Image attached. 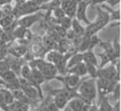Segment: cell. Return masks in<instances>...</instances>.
I'll return each instance as SVG.
<instances>
[{
  "mask_svg": "<svg viewBox=\"0 0 121 111\" xmlns=\"http://www.w3.org/2000/svg\"><path fill=\"white\" fill-rule=\"evenodd\" d=\"M78 97L88 105L93 104L97 96V87L96 79L90 78L81 82L77 89Z\"/></svg>",
  "mask_w": 121,
  "mask_h": 111,
  "instance_id": "obj_1",
  "label": "cell"
},
{
  "mask_svg": "<svg viewBox=\"0 0 121 111\" xmlns=\"http://www.w3.org/2000/svg\"><path fill=\"white\" fill-rule=\"evenodd\" d=\"M110 22L109 14L104 9L99 7L97 8V16L95 20L91 22L85 28V36L91 37L104 29Z\"/></svg>",
  "mask_w": 121,
  "mask_h": 111,
  "instance_id": "obj_2",
  "label": "cell"
},
{
  "mask_svg": "<svg viewBox=\"0 0 121 111\" xmlns=\"http://www.w3.org/2000/svg\"><path fill=\"white\" fill-rule=\"evenodd\" d=\"M29 65L31 68L38 69L44 76L46 81L55 79L58 73L55 65L42 59L32 60L29 63Z\"/></svg>",
  "mask_w": 121,
  "mask_h": 111,
  "instance_id": "obj_3",
  "label": "cell"
},
{
  "mask_svg": "<svg viewBox=\"0 0 121 111\" xmlns=\"http://www.w3.org/2000/svg\"><path fill=\"white\" fill-rule=\"evenodd\" d=\"M41 9H44L43 4L42 6H39L31 0H27L22 5L19 6L14 7L12 13L18 19L24 16L35 13Z\"/></svg>",
  "mask_w": 121,
  "mask_h": 111,
  "instance_id": "obj_4",
  "label": "cell"
},
{
  "mask_svg": "<svg viewBox=\"0 0 121 111\" xmlns=\"http://www.w3.org/2000/svg\"><path fill=\"white\" fill-rule=\"evenodd\" d=\"M97 78H104L108 80H115L119 82L121 80V70L117 69L114 64L112 63L106 67L98 68Z\"/></svg>",
  "mask_w": 121,
  "mask_h": 111,
  "instance_id": "obj_5",
  "label": "cell"
},
{
  "mask_svg": "<svg viewBox=\"0 0 121 111\" xmlns=\"http://www.w3.org/2000/svg\"><path fill=\"white\" fill-rule=\"evenodd\" d=\"M96 82L97 91L101 96H107L112 93L116 85L119 83L115 80H108L101 78H96Z\"/></svg>",
  "mask_w": 121,
  "mask_h": 111,
  "instance_id": "obj_6",
  "label": "cell"
},
{
  "mask_svg": "<svg viewBox=\"0 0 121 111\" xmlns=\"http://www.w3.org/2000/svg\"><path fill=\"white\" fill-rule=\"evenodd\" d=\"M91 4V1L86 0H80L78 1L77 9H76L75 18L80 22L89 25L91 23L88 17H87V9Z\"/></svg>",
  "mask_w": 121,
  "mask_h": 111,
  "instance_id": "obj_7",
  "label": "cell"
},
{
  "mask_svg": "<svg viewBox=\"0 0 121 111\" xmlns=\"http://www.w3.org/2000/svg\"><path fill=\"white\" fill-rule=\"evenodd\" d=\"M31 78L28 82L38 90L39 93L40 94V99H43V94H42V91L41 86L42 84L44 83V82L46 80H45L43 75L42 74L41 72L38 69L35 68H31Z\"/></svg>",
  "mask_w": 121,
  "mask_h": 111,
  "instance_id": "obj_8",
  "label": "cell"
},
{
  "mask_svg": "<svg viewBox=\"0 0 121 111\" xmlns=\"http://www.w3.org/2000/svg\"><path fill=\"white\" fill-rule=\"evenodd\" d=\"M19 81L21 84V89L22 90L26 97L29 99L37 100L40 99V94L38 90L31 85L27 80L19 77Z\"/></svg>",
  "mask_w": 121,
  "mask_h": 111,
  "instance_id": "obj_9",
  "label": "cell"
},
{
  "mask_svg": "<svg viewBox=\"0 0 121 111\" xmlns=\"http://www.w3.org/2000/svg\"><path fill=\"white\" fill-rule=\"evenodd\" d=\"M63 83L65 87L71 90H77L81 83V78L75 75L69 74L66 76H56L55 78Z\"/></svg>",
  "mask_w": 121,
  "mask_h": 111,
  "instance_id": "obj_10",
  "label": "cell"
},
{
  "mask_svg": "<svg viewBox=\"0 0 121 111\" xmlns=\"http://www.w3.org/2000/svg\"><path fill=\"white\" fill-rule=\"evenodd\" d=\"M42 16H43L42 14L39 12L24 16L17 19V25L22 27L29 29L34 24L40 21Z\"/></svg>",
  "mask_w": 121,
  "mask_h": 111,
  "instance_id": "obj_11",
  "label": "cell"
},
{
  "mask_svg": "<svg viewBox=\"0 0 121 111\" xmlns=\"http://www.w3.org/2000/svg\"><path fill=\"white\" fill-rule=\"evenodd\" d=\"M80 0H63L60 4V8L64 11L66 16L71 19L75 17L76 9Z\"/></svg>",
  "mask_w": 121,
  "mask_h": 111,
  "instance_id": "obj_12",
  "label": "cell"
},
{
  "mask_svg": "<svg viewBox=\"0 0 121 111\" xmlns=\"http://www.w3.org/2000/svg\"><path fill=\"white\" fill-rule=\"evenodd\" d=\"M91 105L86 104L79 97H76L69 101L66 107L71 111H87Z\"/></svg>",
  "mask_w": 121,
  "mask_h": 111,
  "instance_id": "obj_13",
  "label": "cell"
},
{
  "mask_svg": "<svg viewBox=\"0 0 121 111\" xmlns=\"http://www.w3.org/2000/svg\"><path fill=\"white\" fill-rule=\"evenodd\" d=\"M67 72L69 74L75 75L76 76H79L80 78L86 76V75H88L86 65H85L83 61L78 64V65H76V66H73V67H72L70 69H69L67 71Z\"/></svg>",
  "mask_w": 121,
  "mask_h": 111,
  "instance_id": "obj_14",
  "label": "cell"
},
{
  "mask_svg": "<svg viewBox=\"0 0 121 111\" xmlns=\"http://www.w3.org/2000/svg\"><path fill=\"white\" fill-rule=\"evenodd\" d=\"M98 46L101 47L103 50V51H104L105 53L109 56V58H111L112 62H113L115 60H117L116 57L115 55L114 51V49H113L112 43H111L110 41H103L101 40V42L99 43Z\"/></svg>",
  "mask_w": 121,
  "mask_h": 111,
  "instance_id": "obj_15",
  "label": "cell"
},
{
  "mask_svg": "<svg viewBox=\"0 0 121 111\" xmlns=\"http://www.w3.org/2000/svg\"><path fill=\"white\" fill-rule=\"evenodd\" d=\"M71 28L74 34L75 38V37H82L85 35V28L82 26L81 22L78 21L75 17L72 19Z\"/></svg>",
  "mask_w": 121,
  "mask_h": 111,
  "instance_id": "obj_16",
  "label": "cell"
},
{
  "mask_svg": "<svg viewBox=\"0 0 121 111\" xmlns=\"http://www.w3.org/2000/svg\"><path fill=\"white\" fill-rule=\"evenodd\" d=\"M83 61L85 65H93L98 68V59L94 51L91 50H87L83 53Z\"/></svg>",
  "mask_w": 121,
  "mask_h": 111,
  "instance_id": "obj_17",
  "label": "cell"
},
{
  "mask_svg": "<svg viewBox=\"0 0 121 111\" xmlns=\"http://www.w3.org/2000/svg\"><path fill=\"white\" fill-rule=\"evenodd\" d=\"M8 60L9 66H10V70L13 71L19 78L20 77L21 70L22 66L23 65L22 61H21V59L19 58H16L14 56H12V58L9 59H7Z\"/></svg>",
  "mask_w": 121,
  "mask_h": 111,
  "instance_id": "obj_18",
  "label": "cell"
},
{
  "mask_svg": "<svg viewBox=\"0 0 121 111\" xmlns=\"http://www.w3.org/2000/svg\"><path fill=\"white\" fill-rule=\"evenodd\" d=\"M81 62H83V53L75 52L70 56L67 61L66 65V71Z\"/></svg>",
  "mask_w": 121,
  "mask_h": 111,
  "instance_id": "obj_19",
  "label": "cell"
},
{
  "mask_svg": "<svg viewBox=\"0 0 121 111\" xmlns=\"http://www.w3.org/2000/svg\"><path fill=\"white\" fill-rule=\"evenodd\" d=\"M102 9L106 11L109 15L110 22L112 21H121V10L119 9H113L112 8L108 6L105 4H102Z\"/></svg>",
  "mask_w": 121,
  "mask_h": 111,
  "instance_id": "obj_20",
  "label": "cell"
},
{
  "mask_svg": "<svg viewBox=\"0 0 121 111\" xmlns=\"http://www.w3.org/2000/svg\"><path fill=\"white\" fill-rule=\"evenodd\" d=\"M98 107L99 111H112V106L110 104L106 96L99 95V105Z\"/></svg>",
  "mask_w": 121,
  "mask_h": 111,
  "instance_id": "obj_21",
  "label": "cell"
},
{
  "mask_svg": "<svg viewBox=\"0 0 121 111\" xmlns=\"http://www.w3.org/2000/svg\"><path fill=\"white\" fill-rule=\"evenodd\" d=\"M17 20V19L16 18V17L12 13L10 14L3 16L0 19V26L3 29L11 25L12 24H13Z\"/></svg>",
  "mask_w": 121,
  "mask_h": 111,
  "instance_id": "obj_22",
  "label": "cell"
},
{
  "mask_svg": "<svg viewBox=\"0 0 121 111\" xmlns=\"http://www.w3.org/2000/svg\"><path fill=\"white\" fill-rule=\"evenodd\" d=\"M0 93L1 94L4 102L6 106L11 104L14 101V98L10 90H8L5 88H2L0 89Z\"/></svg>",
  "mask_w": 121,
  "mask_h": 111,
  "instance_id": "obj_23",
  "label": "cell"
},
{
  "mask_svg": "<svg viewBox=\"0 0 121 111\" xmlns=\"http://www.w3.org/2000/svg\"><path fill=\"white\" fill-rule=\"evenodd\" d=\"M89 40H90V37H86L85 35L82 37L76 47L77 50L76 52L83 53L87 51L89 47Z\"/></svg>",
  "mask_w": 121,
  "mask_h": 111,
  "instance_id": "obj_24",
  "label": "cell"
},
{
  "mask_svg": "<svg viewBox=\"0 0 121 111\" xmlns=\"http://www.w3.org/2000/svg\"><path fill=\"white\" fill-rule=\"evenodd\" d=\"M9 51L13 56L16 58H20L22 56L25 55L27 50L25 46L21 45V46H15L12 47L11 48H10Z\"/></svg>",
  "mask_w": 121,
  "mask_h": 111,
  "instance_id": "obj_25",
  "label": "cell"
},
{
  "mask_svg": "<svg viewBox=\"0 0 121 111\" xmlns=\"http://www.w3.org/2000/svg\"><path fill=\"white\" fill-rule=\"evenodd\" d=\"M0 76H1L3 81L4 82V84L9 83L11 81L15 80L16 78H18V76L11 70H7V71H4L3 73H0Z\"/></svg>",
  "mask_w": 121,
  "mask_h": 111,
  "instance_id": "obj_26",
  "label": "cell"
},
{
  "mask_svg": "<svg viewBox=\"0 0 121 111\" xmlns=\"http://www.w3.org/2000/svg\"><path fill=\"white\" fill-rule=\"evenodd\" d=\"M11 91L12 92V94L13 95V97L15 101H21V102H23L27 103V101L29 100L28 98H27L26 96L24 93V92L21 89H19V90Z\"/></svg>",
  "mask_w": 121,
  "mask_h": 111,
  "instance_id": "obj_27",
  "label": "cell"
},
{
  "mask_svg": "<svg viewBox=\"0 0 121 111\" xmlns=\"http://www.w3.org/2000/svg\"><path fill=\"white\" fill-rule=\"evenodd\" d=\"M32 69L29 65H23L21 70L20 78L29 81L31 78Z\"/></svg>",
  "mask_w": 121,
  "mask_h": 111,
  "instance_id": "obj_28",
  "label": "cell"
},
{
  "mask_svg": "<svg viewBox=\"0 0 121 111\" xmlns=\"http://www.w3.org/2000/svg\"><path fill=\"white\" fill-rule=\"evenodd\" d=\"M101 39L98 36L97 34L95 35H91L90 37V40H89V47L88 50L93 51L95 47L99 45V43L101 42Z\"/></svg>",
  "mask_w": 121,
  "mask_h": 111,
  "instance_id": "obj_29",
  "label": "cell"
},
{
  "mask_svg": "<svg viewBox=\"0 0 121 111\" xmlns=\"http://www.w3.org/2000/svg\"><path fill=\"white\" fill-rule=\"evenodd\" d=\"M96 55H98L101 59V63L100 65H98V68H101L104 67L107 64H108L110 62H112L111 58H109V56H108L104 51L101 52V53H98L96 54Z\"/></svg>",
  "mask_w": 121,
  "mask_h": 111,
  "instance_id": "obj_30",
  "label": "cell"
},
{
  "mask_svg": "<svg viewBox=\"0 0 121 111\" xmlns=\"http://www.w3.org/2000/svg\"><path fill=\"white\" fill-rule=\"evenodd\" d=\"M4 88L10 90V91H14V90H19L21 89V84L19 78H17L13 81H11L9 83H5L4 84Z\"/></svg>",
  "mask_w": 121,
  "mask_h": 111,
  "instance_id": "obj_31",
  "label": "cell"
},
{
  "mask_svg": "<svg viewBox=\"0 0 121 111\" xmlns=\"http://www.w3.org/2000/svg\"><path fill=\"white\" fill-rule=\"evenodd\" d=\"M71 21H72V19L67 16H65V17L61 19V20L58 21V22L61 27H62L63 29L68 30V29H70L71 28Z\"/></svg>",
  "mask_w": 121,
  "mask_h": 111,
  "instance_id": "obj_32",
  "label": "cell"
},
{
  "mask_svg": "<svg viewBox=\"0 0 121 111\" xmlns=\"http://www.w3.org/2000/svg\"><path fill=\"white\" fill-rule=\"evenodd\" d=\"M112 99L115 101H121V83H118L115 86L114 89L112 92Z\"/></svg>",
  "mask_w": 121,
  "mask_h": 111,
  "instance_id": "obj_33",
  "label": "cell"
},
{
  "mask_svg": "<svg viewBox=\"0 0 121 111\" xmlns=\"http://www.w3.org/2000/svg\"><path fill=\"white\" fill-rule=\"evenodd\" d=\"M112 47L114 51L115 55L117 59H120L121 56V45L117 38H116L113 42Z\"/></svg>",
  "mask_w": 121,
  "mask_h": 111,
  "instance_id": "obj_34",
  "label": "cell"
},
{
  "mask_svg": "<svg viewBox=\"0 0 121 111\" xmlns=\"http://www.w3.org/2000/svg\"><path fill=\"white\" fill-rule=\"evenodd\" d=\"M14 7L12 6L11 4H5V5L2 6L1 8H0V10L1 11V13L3 14V17L5 16L10 14L12 13Z\"/></svg>",
  "mask_w": 121,
  "mask_h": 111,
  "instance_id": "obj_35",
  "label": "cell"
},
{
  "mask_svg": "<svg viewBox=\"0 0 121 111\" xmlns=\"http://www.w3.org/2000/svg\"><path fill=\"white\" fill-rule=\"evenodd\" d=\"M52 13H53V16H54V17L56 19L57 21L61 20V19H63V17H65L66 16L65 13L60 8V7L58 8H56L55 9H54L52 11Z\"/></svg>",
  "mask_w": 121,
  "mask_h": 111,
  "instance_id": "obj_36",
  "label": "cell"
},
{
  "mask_svg": "<svg viewBox=\"0 0 121 111\" xmlns=\"http://www.w3.org/2000/svg\"><path fill=\"white\" fill-rule=\"evenodd\" d=\"M10 70V66L7 59L0 60V73Z\"/></svg>",
  "mask_w": 121,
  "mask_h": 111,
  "instance_id": "obj_37",
  "label": "cell"
},
{
  "mask_svg": "<svg viewBox=\"0 0 121 111\" xmlns=\"http://www.w3.org/2000/svg\"><path fill=\"white\" fill-rule=\"evenodd\" d=\"M106 3H108L110 7L114 8L119 4L121 3V0H106Z\"/></svg>",
  "mask_w": 121,
  "mask_h": 111,
  "instance_id": "obj_38",
  "label": "cell"
},
{
  "mask_svg": "<svg viewBox=\"0 0 121 111\" xmlns=\"http://www.w3.org/2000/svg\"><path fill=\"white\" fill-rule=\"evenodd\" d=\"M29 111V106L27 103H24L21 105L19 107L14 110L13 111Z\"/></svg>",
  "mask_w": 121,
  "mask_h": 111,
  "instance_id": "obj_39",
  "label": "cell"
},
{
  "mask_svg": "<svg viewBox=\"0 0 121 111\" xmlns=\"http://www.w3.org/2000/svg\"><path fill=\"white\" fill-rule=\"evenodd\" d=\"M43 42H45V45H46L47 47H49V48H50V49L52 48V47L54 45V43H53V40H52L50 37H45V38H44V40H43Z\"/></svg>",
  "mask_w": 121,
  "mask_h": 111,
  "instance_id": "obj_40",
  "label": "cell"
},
{
  "mask_svg": "<svg viewBox=\"0 0 121 111\" xmlns=\"http://www.w3.org/2000/svg\"><path fill=\"white\" fill-rule=\"evenodd\" d=\"M112 111H121V101L116 102L112 106Z\"/></svg>",
  "mask_w": 121,
  "mask_h": 111,
  "instance_id": "obj_41",
  "label": "cell"
},
{
  "mask_svg": "<svg viewBox=\"0 0 121 111\" xmlns=\"http://www.w3.org/2000/svg\"><path fill=\"white\" fill-rule=\"evenodd\" d=\"M104 2H106V0H91L90 5H96L99 4H102Z\"/></svg>",
  "mask_w": 121,
  "mask_h": 111,
  "instance_id": "obj_42",
  "label": "cell"
},
{
  "mask_svg": "<svg viewBox=\"0 0 121 111\" xmlns=\"http://www.w3.org/2000/svg\"><path fill=\"white\" fill-rule=\"evenodd\" d=\"M13 1V0H0V6L8 4H11Z\"/></svg>",
  "mask_w": 121,
  "mask_h": 111,
  "instance_id": "obj_43",
  "label": "cell"
},
{
  "mask_svg": "<svg viewBox=\"0 0 121 111\" xmlns=\"http://www.w3.org/2000/svg\"><path fill=\"white\" fill-rule=\"evenodd\" d=\"M87 111H99V110H98V106H96V105L94 104H93L90 106V108L88 109V110Z\"/></svg>",
  "mask_w": 121,
  "mask_h": 111,
  "instance_id": "obj_44",
  "label": "cell"
},
{
  "mask_svg": "<svg viewBox=\"0 0 121 111\" xmlns=\"http://www.w3.org/2000/svg\"><path fill=\"white\" fill-rule=\"evenodd\" d=\"M33 2H34L35 3H36L37 4H38L39 6H42L43 4V1L42 0H31Z\"/></svg>",
  "mask_w": 121,
  "mask_h": 111,
  "instance_id": "obj_45",
  "label": "cell"
},
{
  "mask_svg": "<svg viewBox=\"0 0 121 111\" xmlns=\"http://www.w3.org/2000/svg\"><path fill=\"white\" fill-rule=\"evenodd\" d=\"M2 88H4V82L3 81L1 76H0V89Z\"/></svg>",
  "mask_w": 121,
  "mask_h": 111,
  "instance_id": "obj_46",
  "label": "cell"
},
{
  "mask_svg": "<svg viewBox=\"0 0 121 111\" xmlns=\"http://www.w3.org/2000/svg\"><path fill=\"white\" fill-rule=\"evenodd\" d=\"M52 0H42V1H43V4H47L49 2L51 1Z\"/></svg>",
  "mask_w": 121,
  "mask_h": 111,
  "instance_id": "obj_47",
  "label": "cell"
}]
</instances>
